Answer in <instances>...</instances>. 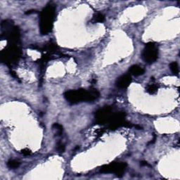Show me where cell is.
Listing matches in <instances>:
<instances>
[{"mask_svg": "<svg viewBox=\"0 0 180 180\" xmlns=\"http://www.w3.org/2000/svg\"><path fill=\"white\" fill-rule=\"evenodd\" d=\"M99 96V92L95 89H91L88 91L80 89L67 91L64 93L65 99L71 104H76L83 101H93L97 99Z\"/></svg>", "mask_w": 180, "mask_h": 180, "instance_id": "cell-1", "label": "cell"}, {"mask_svg": "<svg viewBox=\"0 0 180 180\" xmlns=\"http://www.w3.org/2000/svg\"><path fill=\"white\" fill-rule=\"evenodd\" d=\"M55 7L52 4H47L43 9L40 16V30L42 35H45L51 31L55 19Z\"/></svg>", "mask_w": 180, "mask_h": 180, "instance_id": "cell-2", "label": "cell"}, {"mask_svg": "<svg viewBox=\"0 0 180 180\" xmlns=\"http://www.w3.org/2000/svg\"><path fill=\"white\" fill-rule=\"evenodd\" d=\"M20 57V50L16 44H9L6 49L1 53L2 62L6 65H11L17 62Z\"/></svg>", "mask_w": 180, "mask_h": 180, "instance_id": "cell-3", "label": "cell"}, {"mask_svg": "<svg viewBox=\"0 0 180 180\" xmlns=\"http://www.w3.org/2000/svg\"><path fill=\"white\" fill-rule=\"evenodd\" d=\"M142 57L146 63L149 64L154 63L158 57V48L156 43H147L142 51Z\"/></svg>", "mask_w": 180, "mask_h": 180, "instance_id": "cell-4", "label": "cell"}, {"mask_svg": "<svg viewBox=\"0 0 180 180\" xmlns=\"http://www.w3.org/2000/svg\"><path fill=\"white\" fill-rule=\"evenodd\" d=\"M126 168L127 163H112L109 165H104L100 169V172L102 173H114L116 176L121 177L123 175Z\"/></svg>", "mask_w": 180, "mask_h": 180, "instance_id": "cell-5", "label": "cell"}, {"mask_svg": "<svg viewBox=\"0 0 180 180\" xmlns=\"http://www.w3.org/2000/svg\"><path fill=\"white\" fill-rule=\"evenodd\" d=\"M111 107L105 106L99 110H98L95 113V118L97 122L100 125H104L107 122H109L111 118Z\"/></svg>", "mask_w": 180, "mask_h": 180, "instance_id": "cell-6", "label": "cell"}, {"mask_svg": "<svg viewBox=\"0 0 180 180\" xmlns=\"http://www.w3.org/2000/svg\"><path fill=\"white\" fill-rule=\"evenodd\" d=\"M125 114L124 113H119L111 116V119L109 120V122H110L109 128L111 129H115L121 126H124L125 124Z\"/></svg>", "mask_w": 180, "mask_h": 180, "instance_id": "cell-7", "label": "cell"}, {"mask_svg": "<svg viewBox=\"0 0 180 180\" xmlns=\"http://www.w3.org/2000/svg\"><path fill=\"white\" fill-rule=\"evenodd\" d=\"M132 82L131 76L129 75H123L118 77L116 80V86L118 88L125 89L128 87Z\"/></svg>", "mask_w": 180, "mask_h": 180, "instance_id": "cell-8", "label": "cell"}, {"mask_svg": "<svg viewBox=\"0 0 180 180\" xmlns=\"http://www.w3.org/2000/svg\"><path fill=\"white\" fill-rule=\"evenodd\" d=\"M129 71L132 75H133L134 76H139L144 73L145 70L143 68L139 66V65H134L129 68Z\"/></svg>", "mask_w": 180, "mask_h": 180, "instance_id": "cell-9", "label": "cell"}, {"mask_svg": "<svg viewBox=\"0 0 180 180\" xmlns=\"http://www.w3.org/2000/svg\"><path fill=\"white\" fill-rule=\"evenodd\" d=\"M20 166V162L14 159H11L8 161L7 163V167L9 169H16L18 168Z\"/></svg>", "mask_w": 180, "mask_h": 180, "instance_id": "cell-10", "label": "cell"}, {"mask_svg": "<svg viewBox=\"0 0 180 180\" xmlns=\"http://www.w3.org/2000/svg\"><path fill=\"white\" fill-rule=\"evenodd\" d=\"M146 90V92L149 93L150 94H154L158 91V86L156 85V84H151V85H148Z\"/></svg>", "mask_w": 180, "mask_h": 180, "instance_id": "cell-11", "label": "cell"}, {"mask_svg": "<svg viewBox=\"0 0 180 180\" xmlns=\"http://www.w3.org/2000/svg\"><path fill=\"white\" fill-rule=\"evenodd\" d=\"M53 129L55 132V134L56 136H61L63 133V127L62 125H59L58 123H55L53 125Z\"/></svg>", "mask_w": 180, "mask_h": 180, "instance_id": "cell-12", "label": "cell"}, {"mask_svg": "<svg viewBox=\"0 0 180 180\" xmlns=\"http://www.w3.org/2000/svg\"><path fill=\"white\" fill-rule=\"evenodd\" d=\"M92 20L94 23H103L105 20V16L101 13H97L94 14Z\"/></svg>", "mask_w": 180, "mask_h": 180, "instance_id": "cell-13", "label": "cell"}, {"mask_svg": "<svg viewBox=\"0 0 180 180\" xmlns=\"http://www.w3.org/2000/svg\"><path fill=\"white\" fill-rule=\"evenodd\" d=\"M170 68L171 72L175 76H177L179 74V66L177 62H172L170 64Z\"/></svg>", "mask_w": 180, "mask_h": 180, "instance_id": "cell-14", "label": "cell"}, {"mask_svg": "<svg viewBox=\"0 0 180 180\" xmlns=\"http://www.w3.org/2000/svg\"><path fill=\"white\" fill-rule=\"evenodd\" d=\"M65 145L63 144V143H61V142H58V143H57L56 150H57V151L59 153V154H63V153L65 151Z\"/></svg>", "mask_w": 180, "mask_h": 180, "instance_id": "cell-15", "label": "cell"}, {"mask_svg": "<svg viewBox=\"0 0 180 180\" xmlns=\"http://www.w3.org/2000/svg\"><path fill=\"white\" fill-rule=\"evenodd\" d=\"M21 154L23 155H24V156H30V155L31 154V151H30L29 149H25L23 150H22L21 151Z\"/></svg>", "mask_w": 180, "mask_h": 180, "instance_id": "cell-16", "label": "cell"}, {"mask_svg": "<svg viewBox=\"0 0 180 180\" xmlns=\"http://www.w3.org/2000/svg\"><path fill=\"white\" fill-rule=\"evenodd\" d=\"M141 165H142V166H147V165H149V164H148L147 162L142 161V162H141Z\"/></svg>", "mask_w": 180, "mask_h": 180, "instance_id": "cell-17", "label": "cell"}, {"mask_svg": "<svg viewBox=\"0 0 180 180\" xmlns=\"http://www.w3.org/2000/svg\"><path fill=\"white\" fill-rule=\"evenodd\" d=\"M35 11L34 10H32V11H28V12H26V14H30V13H35Z\"/></svg>", "mask_w": 180, "mask_h": 180, "instance_id": "cell-18", "label": "cell"}]
</instances>
